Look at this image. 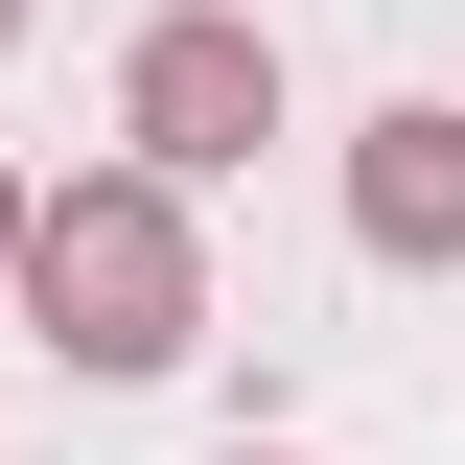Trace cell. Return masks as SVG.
Listing matches in <instances>:
<instances>
[{"mask_svg":"<svg viewBox=\"0 0 465 465\" xmlns=\"http://www.w3.org/2000/svg\"><path fill=\"white\" fill-rule=\"evenodd\" d=\"M349 232L372 256H465V94H396L349 140Z\"/></svg>","mask_w":465,"mask_h":465,"instance_id":"obj_3","label":"cell"},{"mask_svg":"<svg viewBox=\"0 0 465 465\" xmlns=\"http://www.w3.org/2000/svg\"><path fill=\"white\" fill-rule=\"evenodd\" d=\"M0 47H24V0H0Z\"/></svg>","mask_w":465,"mask_h":465,"instance_id":"obj_5","label":"cell"},{"mask_svg":"<svg viewBox=\"0 0 465 465\" xmlns=\"http://www.w3.org/2000/svg\"><path fill=\"white\" fill-rule=\"evenodd\" d=\"M232 465H280V442H232Z\"/></svg>","mask_w":465,"mask_h":465,"instance_id":"obj_6","label":"cell"},{"mask_svg":"<svg viewBox=\"0 0 465 465\" xmlns=\"http://www.w3.org/2000/svg\"><path fill=\"white\" fill-rule=\"evenodd\" d=\"M0 256H24V163H0Z\"/></svg>","mask_w":465,"mask_h":465,"instance_id":"obj_4","label":"cell"},{"mask_svg":"<svg viewBox=\"0 0 465 465\" xmlns=\"http://www.w3.org/2000/svg\"><path fill=\"white\" fill-rule=\"evenodd\" d=\"M0 302L47 326L70 372H186V349H210V232H186V186L70 163V186H24V256H0Z\"/></svg>","mask_w":465,"mask_h":465,"instance_id":"obj_1","label":"cell"},{"mask_svg":"<svg viewBox=\"0 0 465 465\" xmlns=\"http://www.w3.org/2000/svg\"><path fill=\"white\" fill-rule=\"evenodd\" d=\"M116 140H140V186H232L280 140V24L256 0H163L140 70H116Z\"/></svg>","mask_w":465,"mask_h":465,"instance_id":"obj_2","label":"cell"}]
</instances>
